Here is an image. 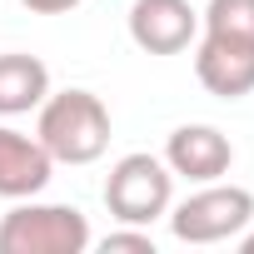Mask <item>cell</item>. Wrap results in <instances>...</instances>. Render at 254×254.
Here are the masks:
<instances>
[{
  "label": "cell",
  "mask_w": 254,
  "mask_h": 254,
  "mask_svg": "<svg viewBox=\"0 0 254 254\" xmlns=\"http://www.w3.org/2000/svg\"><path fill=\"white\" fill-rule=\"evenodd\" d=\"M25 10H35V15H70L80 0H20Z\"/></svg>",
  "instance_id": "12"
},
{
  "label": "cell",
  "mask_w": 254,
  "mask_h": 254,
  "mask_svg": "<svg viewBox=\"0 0 254 254\" xmlns=\"http://www.w3.org/2000/svg\"><path fill=\"white\" fill-rule=\"evenodd\" d=\"M90 244V219L75 204L15 199V209L0 219V254H85Z\"/></svg>",
  "instance_id": "2"
},
{
  "label": "cell",
  "mask_w": 254,
  "mask_h": 254,
  "mask_svg": "<svg viewBox=\"0 0 254 254\" xmlns=\"http://www.w3.org/2000/svg\"><path fill=\"white\" fill-rule=\"evenodd\" d=\"M100 249H105V254H120V249H130V254H155V239H150L145 224H130V229H110V234L100 239Z\"/></svg>",
  "instance_id": "11"
},
{
  "label": "cell",
  "mask_w": 254,
  "mask_h": 254,
  "mask_svg": "<svg viewBox=\"0 0 254 254\" xmlns=\"http://www.w3.org/2000/svg\"><path fill=\"white\" fill-rule=\"evenodd\" d=\"M165 165H170V175H180L190 185H209V180L229 175L234 145H229L224 130H214V125H180V130L165 140Z\"/></svg>",
  "instance_id": "6"
},
{
  "label": "cell",
  "mask_w": 254,
  "mask_h": 254,
  "mask_svg": "<svg viewBox=\"0 0 254 254\" xmlns=\"http://www.w3.org/2000/svg\"><path fill=\"white\" fill-rule=\"evenodd\" d=\"M50 95V65L40 55H25V50H5L0 55V115H30L40 110Z\"/></svg>",
  "instance_id": "9"
},
{
  "label": "cell",
  "mask_w": 254,
  "mask_h": 254,
  "mask_svg": "<svg viewBox=\"0 0 254 254\" xmlns=\"http://www.w3.org/2000/svg\"><path fill=\"white\" fill-rule=\"evenodd\" d=\"M170 204H175V175H170L165 160L135 150V155H125V160L110 165V175H105V209L120 224H145L150 229L155 219L170 214Z\"/></svg>",
  "instance_id": "3"
},
{
  "label": "cell",
  "mask_w": 254,
  "mask_h": 254,
  "mask_svg": "<svg viewBox=\"0 0 254 254\" xmlns=\"http://www.w3.org/2000/svg\"><path fill=\"white\" fill-rule=\"evenodd\" d=\"M55 175L50 150L15 130V125H0V199H35Z\"/></svg>",
  "instance_id": "8"
},
{
  "label": "cell",
  "mask_w": 254,
  "mask_h": 254,
  "mask_svg": "<svg viewBox=\"0 0 254 254\" xmlns=\"http://www.w3.org/2000/svg\"><path fill=\"white\" fill-rule=\"evenodd\" d=\"M199 35V10L190 0H135L130 5V40L145 55H180Z\"/></svg>",
  "instance_id": "5"
},
{
  "label": "cell",
  "mask_w": 254,
  "mask_h": 254,
  "mask_svg": "<svg viewBox=\"0 0 254 254\" xmlns=\"http://www.w3.org/2000/svg\"><path fill=\"white\" fill-rule=\"evenodd\" d=\"M35 140L55 165H95L110 150V110L95 90H50L35 120Z\"/></svg>",
  "instance_id": "1"
},
{
  "label": "cell",
  "mask_w": 254,
  "mask_h": 254,
  "mask_svg": "<svg viewBox=\"0 0 254 254\" xmlns=\"http://www.w3.org/2000/svg\"><path fill=\"white\" fill-rule=\"evenodd\" d=\"M194 75L209 95L244 100V95H254V45L229 40V35H204L194 50Z\"/></svg>",
  "instance_id": "7"
},
{
  "label": "cell",
  "mask_w": 254,
  "mask_h": 254,
  "mask_svg": "<svg viewBox=\"0 0 254 254\" xmlns=\"http://www.w3.org/2000/svg\"><path fill=\"white\" fill-rule=\"evenodd\" d=\"M199 25L204 35H229L254 45V0H209L199 10Z\"/></svg>",
  "instance_id": "10"
},
{
  "label": "cell",
  "mask_w": 254,
  "mask_h": 254,
  "mask_svg": "<svg viewBox=\"0 0 254 254\" xmlns=\"http://www.w3.org/2000/svg\"><path fill=\"white\" fill-rule=\"evenodd\" d=\"M170 234L180 244H219V239H239L254 219V194L244 185H199L190 199L170 204Z\"/></svg>",
  "instance_id": "4"
}]
</instances>
